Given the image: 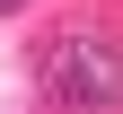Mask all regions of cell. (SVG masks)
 <instances>
[{
	"label": "cell",
	"mask_w": 123,
	"mask_h": 114,
	"mask_svg": "<svg viewBox=\"0 0 123 114\" xmlns=\"http://www.w3.org/2000/svg\"><path fill=\"white\" fill-rule=\"evenodd\" d=\"M35 79L70 114H123V35L114 26H53L35 53Z\"/></svg>",
	"instance_id": "1"
},
{
	"label": "cell",
	"mask_w": 123,
	"mask_h": 114,
	"mask_svg": "<svg viewBox=\"0 0 123 114\" xmlns=\"http://www.w3.org/2000/svg\"><path fill=\"white\" fill-rule=\"evenodd\" d=\"M18 9H26V0H0V18H18Z\"/></svg>",
	"instance_id": "2"
}]
</instances>
